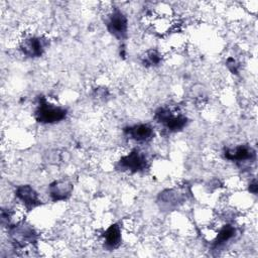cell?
<instances>
[{"mask_svg":"<svg viewBox=\"0 0 258 258\" xmlns=\"http://www.w3.org/2000/svg\"><path fill=\"white\" fill-rule=\"evenodd\" d=\"M146 61L149 63V64H156L159 62L160 60V55L156 52V51H151L147 54L146 56Z\"/></svg>","mask_w":258,"mask_h":258,"instance_id":"cell-12","label":"cell"},{"mask_svg":"<svg viewBox=\"0 0 258 258\" xmlns=\"http://www.w3.org/2000/svg\"><path fill=\"white\" fill-rule=\"evenodd\" d=\"M126 134L137 142H146L151 139L153 129L147 124H139L125 129Z\"/></svg>","mask_w":258,"mask_h":258,"instance_id":"cell-5","label":"cell"},{"mask_svg":"<svg viewBox=\"0 0 258 258\" xmlns=\"http://www.w3.org/2000/svg\"><path fill=\"white\" fill-rule=\"evenodd\" d=\"M16 197L20 202L23 204V206L27 208H33L39 204V199L35 190L29 186V185H21L16 190Z\"/></svg>","mask_w":258,"mask_h":258,"instance_id":"cell-8","label":"cell"},{"mask_svg":"<svg viewBox=\"0 0 258 258\" xmlns=\"http://www.w3.org/2000/svg\"><path fill=\"white\" fill-rule=\"evenodd\" d=\"M235 228L231 225H226L224 226L218 233L217 235V238H216V242L215 244L216 245H221V244H224L226 243L227 241H229L230 239H232L235 235Z\"/></svg>","mask_w":258,"mask_h":258,"instance_id":"cell-11","label":"cell"},{"mask_svg":"<svg viewBox=\"0 0 258 258\" xmlns=\"http://www.w3.org/2000/svg\"><path fill=\"white\" fill-rule=\"evenodd\" d=\"M104 238H105V245L107 248L109 249L116 248L121 241V231L119 226L116 224L110 226L104 233Z\"/></svg>","mask_w":258,"mask_h":258,"instance_id":"cell-10","label":"cell"},{"mask_svg":"<svg viewBox=\"0 0 258 258\" xmlns=\"http://www.w3.org/2000/svg\"><path fill=\"white\" fill-rule=\"evenodd\" d=\"M67 110L59 107H54L48 104L45 100H41L36 110L35 116L38 122L41 123H56L66 118Z\"/></svg>","mask_w":258,"mask_h":258,"instance_id":"cell-1","label":"cell"},{"mask_svg":"<svg viewBox=\"0 0 258 258\" xmlns=\"http://www.w3.org/2000/svg\"><path fill=\"white\" fill-rule=\"evenodd\" d=\"M254 151L252 150L251 147L248 146H238L234 149H230L227 150L225 152V156L230 159V160H234V161H245V160H251L252 158H254Z\"/></svg>","mask_w":258,"mask_h":258,"instance_id":"cell-9","label":"cell"},{"mask_svg":"<svg viewBox=\"0 0 258 258\" xmlns=\"http://www.w3.org/2000/svg\"><path fill=\"white\" fill-rule=\"evenodd\" d=\"M108 30L117 38H123L127 32V18L120 11H114L107 24Z\"/></svg>","mask_w":258,"mask_h":258,"instance_id":"cell-4","label":"cell"},{"mask_svg":"<svg viewBox=\"0 0 258 258\" xmlns=\"http://www.w3.org/2000/svg\"><path fill=\"white\" fill-rule=\"evenodd\" d=\"M119 165L122 169L131 171V172H137L145 168L146 166V158L145 156L140 153L138 150H132L129 154L126 156H123L120 159Z\"/></svg>","mask_w":258,"mask_h":258,"instance_id":"cell-3","label":"cell"},{"mask_svg":"<svg viewBox=\"0 0 258 258\" xmlns=\"http://www.w3.org/2000/svg\"><path fill=\"white\" fill-rule=\"evenodd\" d=\"M155 118L170 131H178L186 124V118L184 116L174 115L170 110L164 108L159 109L156 112Z\"/></svg>","mask_w":258,"mask_h":258,"instance_id":"cell-2","label":"cell"},{"mask_svg":"<svg viewBox=\"0 0 258 258\" xmlns=\"http://www.w3.org/2000/svg\"><path fill=\"white\" fill-rule=\"evenodd\" d=\"M21 49L27 56H40L44 49V41L40 37H29L23 41L21 44Z\"/></svg>","mask_w":258,"mask_h":258,"instance_id":"cell-7","label":"cell"},{"mask_svg":"<svg viewBox=\"0 0 258 258\" xmlns=\"http://www.w3.org/2000/svg\"><path fill=\"white\" fill-rule=\"evenodd\" d=\"M72 189V183L69 182L68 180H57L50 184L49 195L51 199L55 202L63 201L70 197Z\"/></svg>","mask_w":258,"mask_h":258,"instance_id":"cell-6","label":"cell"}]
</instances>
